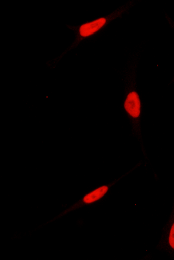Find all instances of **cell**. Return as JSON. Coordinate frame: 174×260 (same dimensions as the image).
Listing matches in <instances>:
<instances>
[{
    "label": "cell",
    "instance_id": "6da1fadb",
    "mask_svg": "<svg viewBox=\"0 0 174 260\" xmlns=\"http://www.w3.org/2000/svg\"><path fill=\"white\" fill-rule=\"evenodd\" d=\"M109 190L108 186H103L98 188V189L90 192V193L85 194L82 199L80 200L78 202L74 204L73 205L70 206L68 209L63 211V213L57 216L50 222H53L55 219L60 218L66 214L70 213V212L80 209V208L85 206H90L93 204L100 201V200L104 197Z\"/></svg>",
    "mask_w": 174,
    "mask_h": 260
},
{
    "label": "cell",
    "instance_id": "7a4b0ae2",
    "mask_svg": "<svg viewBox=\"0 0 174 260\" xmlns=\"http://www.w3.org/2000/svg\"><path fill=\"white\" fill-rule=\"evenodd\" d=\"M125 108L128 113L134 118H137L140 114V102L135 92L130 93L125 103Z\"/></svg>",
    "mask_w": 174,
    "mask_h": 260
},
{
    "label": "cell",
    "instance_id": "3957f363",
    "mask_svg": "<svg viewBox=\"0 0 174 260\" xmlns=\"http://www.w3.org/2000/svg\"><path fill=\"white\" fill-rule=\"evenodd\" d=\"M106 22L105 18H101L92 22L86 23L80 27V34L82 37H86L96 33L105 25Z\"/></svg>",
    "mask_w": 174,
    "mask_h": 260
},
{
    "label": "cell",
    "instance_id": "277c9868",
    "mask_svg": "<svg viewBox=\"0 0 174 260\" xmlns=\"http://www.w3.org/2000/svg\"><path fill=\"white\" fill-rule=\"evenodd\" d=\"M169 241L170 245L174 249V224L172 227L171 233H170Z\"/></svg>",
    "mask_w": 174,
    "mask_h": 260
}]
</instances>
